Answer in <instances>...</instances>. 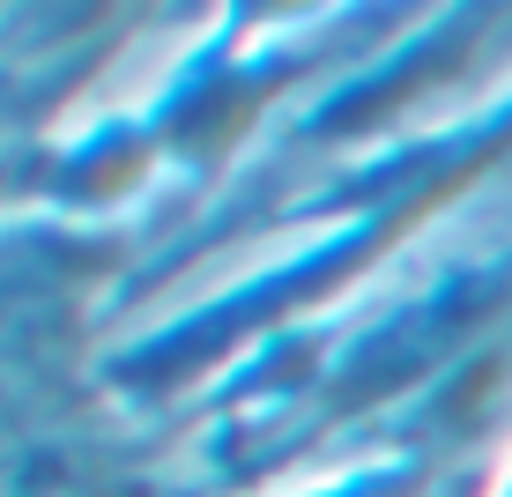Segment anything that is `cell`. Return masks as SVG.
<instances>
[{
  "label": "cell",
  "mask_w": 512,
  "mask_h": 497,
  "mask_svg": "<svg viewBox=\"0 0 512 497\" xmlns=\"http://www.w3.org/2000/svg\"><path fill=\"white\" fill-rule=\"evenodd\" d=\"M498 497H512V475H505V490H498Z\"/></svg>",
  "instance_id": "obj_1"
}]
</instances>
